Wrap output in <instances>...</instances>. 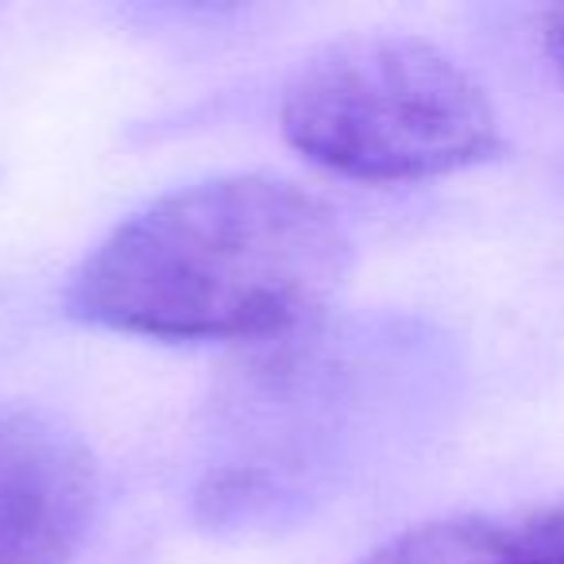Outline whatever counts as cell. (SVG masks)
I'll use <instances>...</instances> for the list:
<instances>
[{"label":"cell","instance_id":"6","mask_svg":"<svg viewBox=\"0 0 564 564\" xmlns=\"http://www.w3.org/2000/svg\"><path fill=\"white\" fill-rule=\"evenodd\" d=\"M541 40H545V55L549 63L556 66V74L564 78V4L561 9H553L545 17V32H541Z\"/></svg>","mask_w":564,"mask_h":564},{"label":"cell","instance_id":"1","mask_svg":"<svg viewBox=\"0 0 564 564\" xmlns=\"http://www.w3.org/2000/svg\"><path fill=\"white\" fill-rule=\"evenodd\" d=\"M345 225L322 197L228 174L155 197L66 286V314L155 340H251L299 329L340 294Z\"/></svg>","mask_w":564,"mask_h":564},{"label":"cell","instance_id":"2","mask_svg":"<svg viewBox=\"0 0 564 564\" xmlns=\"http://www.w3.org/2000/svg\"><path fill=\"white\" fill-rule=\"evenodd\" d=\"M282 135L310 163L364 182H417L499 155L479 82L414 35H360L310 58L282 97Z\"/></svg>","mask_w":564,"mask_h":564},{"label":"cell","instance_id":"3","mask_svg":"<svg viewBox=\"0 0 564 564\" xmlns=\"http://www.w3.org/2000/svg\"><path fill=\"white\" fill-rule=\"evenodd\" d=\"M97 507V460L43 406L0 410V564H70Z\"/></svg>","mask_w":564,"mask_h":564},{"label":"cell","instance_id":"4","mask_svg":"<svg viewBox=\"0 0 564 564\" xmlns=\"http://www.w3.org/2000/svg\"><path fill=\"white\" fill-rule=\"evenodd\" d=\"M364 564H538L522 525L487 518H437L391 538Z\"/></svg>","mask_w":564,"mask_h":564},{"label":"cell","instance_id":"5","mask_svg":"<svg viewBox=\"0 0 564 564\" xmlns=\"http://www.w3.org/2000/svg\"><path fill=\"white\" fill-rule=\"evenodd\" d=\"M522 533L538 564H564V507H553L522 522Z\"/></svg>","mask_w":564,"mask_h":564}]
</instances>
